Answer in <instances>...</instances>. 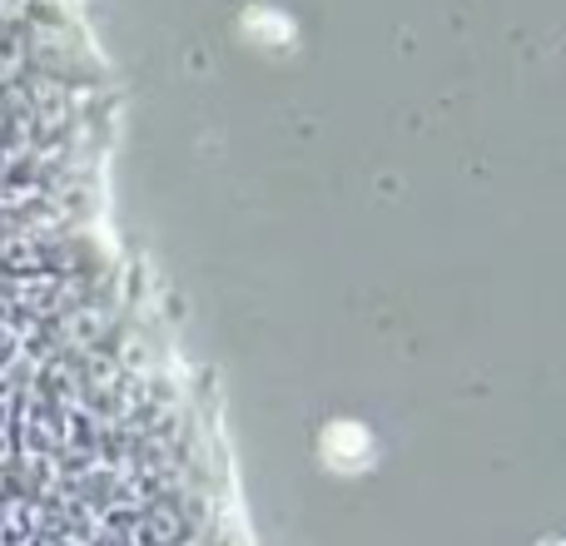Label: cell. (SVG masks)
<instances>
[{
    "instance_id": "6da1fadb",
    "label": "cell",
    "mask_w": 566,
    "mask_h": 546,
    "mask_svg": "<svg viewBox=\"0 0 566 546\" xmlns=\"http://www.w3.org/2000/svg\"><path fill=\"white\" fill-rule=\"evenodd\" d=\"M6 458H10V432L0 428V462H6Z\"/></svg>"
}]
</instances>
